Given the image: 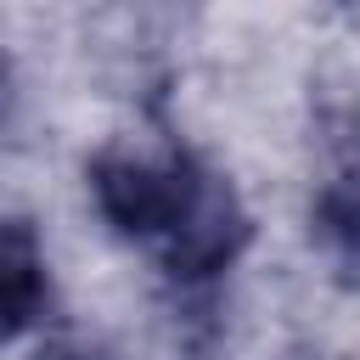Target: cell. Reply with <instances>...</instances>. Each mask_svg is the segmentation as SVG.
Listing matches in <instances>:
<instances>
[{
	"mask_svg": "<svg viewBox=\"0 0 360 360\" xmlns=\"http://www.w3.org/2000/svg\"><path fill=\"white\" fill-rule=\"evenodd\" d=\"M28 360H118V349L96 332H51V338L34 343Z\"/></svg>",
	"mask_w": 360,
	"mask_h": 360,
	"instance_id": "cell-5",
	"label": "cell"
},
{
	"mask_svg": "<svg viewBox=\"0 0 360 360\" xmlns=\"http://www.w3.org/2000/svg\"><path fill=\"white\" fill-rule=\"evenodd\" d=\"M309 242L338 270L343 287H360V158L326 174L309 197Z\"/></svg>",
	"mask_w": 360,
	"mask_h": 360,
	"instance_id": "cell-4",
	"label": "cell"
},
{
	"mask_svg": "<svg viewBox=\"0 0 360 360\" xmlns=\"http://www.w3.org/2000/svg\"><path fill=\"white\" fill-rule=\"evenodd\" d=\"M56 281L45 259V236L28 214H0V349L39 332L51 321Z\"/></svg>",
	"mask_w": 360,
	"mask_h": 360,
	"instance_id": "cell-3",
	"label": "cell"
},
{
	"mask_svg": "<svg viewBox=\"0 0 360 360\" xmlns=\"http://www.w3.org/2000/svg\"><path fill=\"white\" fill-rule=\"evenodd\" d=\"M6 90H11V56H6V45H0V101H6Z\"/></svg>",
	"mask_w": 360,
	"mask_h": 360,
	"instance_id": "cell-6",
	"label": "cell"
},
{
	"mask_svg": "<svg viewBox=\"0 0 360 360\" xmlns=\"http://www.w3.org/2000/svg\"><path fill=\"white\" fill-rule=\"evenodd\" d=\"M202 174H208V158H197L180 135H112L84 158L90 208L118 242L146 253H158L174 236Z\"/></svg>",
	"mask_w": 360,
	"mask_h": 360,
	"instance_id": "cell-1",
	"label": "cell"
},
{
	"mask_svg": "<svg viewBox=\"0 0 360 360\" xmlns=\"http://www.w3.org/2000/svg\"><path fill=\"white\" fill-rule=\"evenodd\" d=\"M248 248H253V214H248L236 180L208 163V174H202L186 219L174 225V236H169L152 259H158V270H163L169 287L202 292V287H214L219 276H231Z\"/></svg>",
	"mask_w": 360,
	"mask_h": 360,
	"instance_id": "cell-2",
	"label": "cell"
}]
</instances>
